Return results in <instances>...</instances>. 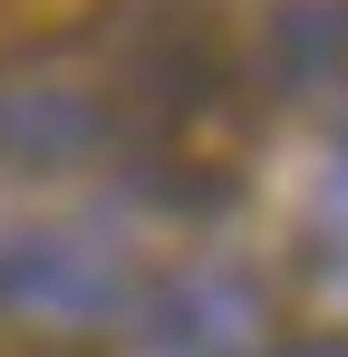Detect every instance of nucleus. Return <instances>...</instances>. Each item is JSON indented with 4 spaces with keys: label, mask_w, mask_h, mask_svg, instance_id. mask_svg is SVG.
<instances>
[{
    "label": "nucleus",
    "mask_w": 348,
    "mask_h": 357,
    "mask_svg": "<svg viewBox=\"0 0 348 357\" xmlns=\"http://www.w3.org/2000/svg\"><path fill=\"white\" fill-rule=\"evenodd\" d=\"M271 309L242 271H194L145 299V357H261Z\"/></svg>",
    "instance_id": "2"
},
{
    "label": "nucleus",
    "mask_w": 348,
    "mask_h": 357,
    "mask_svg": "<svg viewBox=\"0 0 348 357\" xmlns=\"http://www.w3.org/2000/svg\"><path fill=\"white\" fill-rule=\"evenodd\" d=\"M126 261L78 232H0V309L39 328H107L126 319Z\"/></svg>",
    "instance_id": "1"
},
{
    "label": "nucleus",
    "mask_w": 348,
    "mask_h": 357,
    "mask_svg": "<svg viewBox=\"0 0 348 357\" xmlns=\"http://www.w3.org/2000/svg\"><path fill=\"white\" fill-rule=\"evenodd\" d=\"M107 145V107L68 97V87H0V165L20 174H68Z\"/></svg>",
    "instance_id": "3"
},
{
    "label": "nucleus",
    "mask_w": 348,
    "mask_h": 357,
    "mask_svg": "<svg viewBox=\"0 0 348 357\" xmlns=\"http://www.w3.org/2000/svg\"><path fill=\"white\" fill-rule=\"evenodd\" d=\"M290 357H348V348H339V338H319V348H290Z\"/></svg>",
    "instance_id": "4"
}]
</instances>
